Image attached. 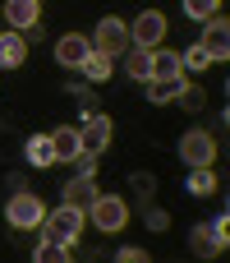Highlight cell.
<instances>
[{"label":"cell","mask_w":230,"mask_h":263,"mask_svg":"<svg viewBox=\"0 0 230 263\" xmlns=\"http://www.w3.org/2000/svg\"><path fill=\"white\" fill-rule=\"evenodd\" d=\"M180 162L184 166H212L217 162V139L207 129H184L180 134Z\"/></svg>","instance_id":"cell-5"},{"label":"cell","mask_w":230,"mask_h":263,"mask_svg":"<svg viewBox=\"0 0 230 263\" xmlns=\"http://www.w3.org/2000/svg\"><path fill=\"white\" fill-rule=\"evenodd\" d=\"M97 194H101V190H97V176H83V171L65 185V203H74V208H83V213H88V203H92Z\"/></svg>","instance_id":"cell-12"},{"label":"cell","mask_w":230,"mask_h":263,"mask_svg":"<svg viewBox=\"0 0 230 263\" xmlns=\"http://www.w3.org/2000/svg\"><path fill=\"white\" fill-rule=\"evenodd\" d=\"M41 217H46V203H41L32 190H14V194H9L5 222H9L14 231H32V227H41Z\"/></svg>","instance_id":"cell-2"},{"label":"cell","mask_w":230,"mask_h":263,"mask_svg":"<svg viewBox=\"0 0 230 263\" xmlns=\"http://www.w3.org/2000/svg\"><path fill=\"white\" fill-rule=\"evenodd\" d=\"M124 69H129V79L148 83V79H152V51H143V46H129V51H124Z\"/></svg>","instance_id":"cell-19"},{"label":"cell","mask_w":230,"mask_h":263,"mask_svg":"<svg viewBox=\"0 0 230 263\" xmlns=\"http://www.w3.org/2000/svg\"><path fill=\"white\" fill-rule=\"evenodd\" d=\"M111 134H115V125H111V116H101V111H88L83 116V129H78V143H83V153H106V143H111Z\"/></svg>","instance_id":"cell-8"},{"label":"cell","mask_w":230,"mask_h":263,"mask_svg":"<svg viewBox=\"0 0 230 263\" xmlns=\"http://www.w3.org/2000/svg\"><path fill=\"white\" fill-rule=\"evenodd\" d=\"M184 14L203 23V18H212V14H221V0H184Z\"/></svg>","instance_id":"cell-23"},{"label":"cell","mask_w":230,"mask_h":263,"mask_svg":"<svg viewBox=\"0 0 230 263\" xmlns=\"http://www.w3.org/2000/svg\"><path fill=\"white\" fill-rule=\"evenodd\" d=\"M184 83H189V79H148V83H143V92H148V102H152V106H161V102H175Z\"/></svg>","instance_id":"cell-16"},{"label":"cell","mask_w":230,"mask_h":263,"mask_svg":"<svg viewBox=\"0 0 230 263\" xmlns=\"http://www.w3.org/2000/svg\"><path fill=\"white\" fill-rule=\"evenodd\" d=\"M32 259H37V263H69V245H55V240H41V245L32 250Z\"/></svg>","instance_id":"cell-21"},{"label":"cell","mask_w":230,"mask_h":263,"mask_svg":"<svg viewBox=\"0 0 230 263\" xmlns=\"http://www.w3.org/2000/svg\"><path fill=\"white\" fill-rule=\"evenodd\" d=\"M129 190H134V194L148 203V199L157 194V176H152V171H134V176H129Z\"/></svg>","instance_id":"cell-22"},{"label":"cell","mask_w":230,"mask_h":263,"mask_svg":"<svg viewBox=\"0 0 230 263\" xmlns=\"http://www.w3.org/2000/svg\"><path fill=\"white\" fill-rule=\"evenodd\" d=\"M175 102H184V111H203V106H207V92H203V88H189V83H184Z\"/></svg>","instance_id":"cell-25"},{"label":"cell","mask_w":230,"mask_h":263,"mask_svg":"<svg viewBox=\"0 0 230 263\" xmlns=\"http://www.w3.org/2000/svg\"><path fill=\"white\" fill-rule=\"evenodd\" d=\"M152 79H184V65H180V51H166V46H152Z\"/></svg>","instance_id":"cell-14"},{"label":"cell","mask_w":230,"mask_h":263,"mask_svg":"<svg viewBox=\"0 0 230 263\" xmlns=\"http://www.w3.org/2000/svg\"><path fill=\"white\" fill-rule=\"evenodd\" d=\"M180 65H184L189 74H198V69H207V65H212V55H207L203 46H189V51L180 55Z\"/></svg>","instance_id":"cell-24"},{"label":"cell","mask_w":230,"mask_h":263,"mask_svg":"<svg viewBox=\"0 0 230 263\" xmlns=\"http://www.w3.org/2000/svg\"><path fill=\"white\" fill-rule=\"evenodd\" d=\"M0 14L9 18V28H14V32H28V28L37 23L41 5H37V0H5V5H0Z\"/></svg>","instance_id":"cell-11"},{"label":"cell","mask_w":230,"mask_h":263,"mask_svg":"<svg viewBox=\"0 0 230 263\" xmlns=\"http://www.w3.org/2000/svg\"><path fill=\"white\" fill-rule=\"evenodd\" d=\"M111 60H115V55H106V51L92 46V51L78 60V74H83L88 83H106V79H111Z\"/></svg>","instance_id":"cell-13"},{"label":"cell","mask_w":230,"mask_h":263,"mask_svg":"<svg viewBox=\"0 0 230 263\" xmlns=\"http://www.w3.org/2000/svg\"><path fill=\"white\" fill-rule=\"evenodd\" d=\"M28 60V42H23V32H0V65L5 69H18Z\"/></svg>","instance_id":"cell-15"},{"label":"cell","mask_w":230,"mask_h":263,"mask_svg":"<svg viewBox=\"0 0 230 263\" xmlns=\"http://www.w3.org/2000/svg\"><path fill=\"white\" fill-rule=\"evenodd\" d=\"M226 227H230L226 217H217V222H198V227L189 231V250H194L198 259H212V254H221V250H226V240H230Z\"/></svg>","instance_id":"cell-4"},{"label":"cell","mask_w":230,"mask_h":263,"mask_svg":"<svg viewBox=\"0 0 230 263\" xmlns=\"http://www.w3.org/2000/svg\"><path fill=\"white\" fill-rule=\"evenodd\" d=\"M115 259H120V263H148V254L134 250V245H124V250H115Z\"/></svg>","instance_id":"cell-27"},{"label":"cell","mask_w":230,"mask_h":263,"mask_svg":"<svg viewBox=\"0 0 230 263\" xmlns=\"http://www.w3.org/2000/svg\"><path fill=\"white\" fill-rule=\"evenodd\" d=\"M92 46L106 51V55H124V51L134 46V42H129V23L115 18V14H106V18L97 23V32H92Z\"/></svg>","instance_id":"cell-6"},{"label":"cell","mask_w":230,"mask_h":263,"mask_svg":"<svg viewBox=\"0 0 230 263\" xmlns=\"http://www.w3.org/2000/svg\"><path fill=\"white\" fill-rule=\"evenodd\" d=\"M92 51V37H83V32H65L60 42H55V60L65 65V69H78V60Z\"/></svg>","instance_id":"cell-10"},{"label":"cell","mask_w":230,"mask_h":263,"mask_svg":"<svg viewBox=\"0 0 230 263\" xmlns=\"http://www.w3.org/2000/svg\"><path fill=\"white\" fill-rule=\"evenodd\" d=\"M23 157H28L32 166H55V148H51V134H32V139H28V148H23Z\"/></svg>","instance_id":"cell-20"},{"label":"cell","mask_w":230,"mask_h":263,"mask_svg":"<svg viewBox=\"0 0 230 263\" xmlns=\"http://www.w3.org/2000/svg\"><path fill=\"white\" fill-rule=\"evenodd\" d=\"M143 222H148V231H171V213L166 208H148Z\"/></svg>","instance_id":"cell-26"},{"label":"cell","mask_w":230,"mask_h":263,"mask_svg":"<svg viewBox=\"0 0 230 263\" xmlns=\"http://www.w3.org/2000/svg\"><path fill=\"white\" fill-rule=\"evenodd\" d=\"M161 37H166V14H161V9H143V14L129 23V42L143 46V51L161 46Z\"/></svg>","instance_id":"cell-7"},{"label":"cell","mask_w":230,"mask_h":263,"mask_svg":"<svg viewBox=\"0 0 230 263\" xmlns=\"http://www.w3.org/2000/svg\"><path fill=\"white\" fill-rule=\"evenodd\" d=\"M83 222H88V213L83 208H74V203H60L55 213H46L41 217V240H55V245H74L78 240V231H83Z\"/></svg>","instance_id":"cell-1"},{"label":"cell","mask_w":230,"mask_h":263,"mask_svg":"<svg viewBox=\"0 0 230 263\" xmlns=\"http://www.w3.org/2000/svg\"><path fill=\"white\" fill-rule=\"evenodd\" d=\"M184 190H189L194 199H207V194H217V171H212V166H189V180H184Z\"/></svg>","instance_id":"cell-18"},{"label":"cell","mask_w":230,"mask_h":263,"mask_svg":"<svg viewBox=\"0 0 230 263\" xmlns=\"http://www.w3.org/2000/svg\"><path fill=\"white\" fill-rule=\"evenodd\" d=\"M88 222L115 236V231H124V222H129V203L115 199V194H97V199L88 203Z\"/></svg>","instance_id":"cell-3"},{"label":"cell","mask_w":230,"mask_h":263,"mask_svg":"<svg viewBox=\"0 0 230 263\" xmlns=\"http://www.w3.org/2000/svg\"><path fill=\"white\" fill-rule=\"evenodd\" d=\"M74 162H78V171H83V176H92V171H97V153H78Z\"/></svg>","instance_id":"cell-28"},{"label":"cell","mask_w":230,"mask_h":263,"mask_svg":"<svg viewBox=\"0 0 230 263\" xmlns=\"http://www.w3.org/2000/svg\"><path fill=\"white\" fill-rule=\"evenodd\" d=\"M198 46H203L212 60H226V55H230V23L221 18V14L203 18V37H198Z\"/></svg>","instance_id":"cell-9"},{"label":"cell","mask_w":230,"mask_h":263,"mask_svg":"<svg viewBox=\"0 0 230 263\" xmlns=\"http://www.w3.org/2000/svg\"><path fill=\"white\" fill-rule=\"evenodd\" d=\"M51 148H55V162H74V157L83 153L78 129H69V125H65V129H55V134H51Z\"/></svg>","instance_id":"cell-17"}]
</instances>
